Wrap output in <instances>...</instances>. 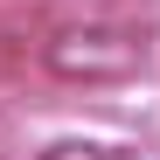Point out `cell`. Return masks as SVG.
<instances>
[{
	"label": "cell",
	"mask_w": 160,
	"mask_h": 160,
	"mask_svg": "<svg viewBox=\"0 0 160 160\" xmlns=\"http://www.w3.org/2000/svg\"><path fill=\"white\" fill-rule=\"evenodd\" d=\"M42 160H112V153H104V146H91V139H56Z\"/></svg>",
	"instance_id": "7a4b0ae2"
},
{
	"label": "cell",
	"mask_w": 160,
	"mask_h": 160,
	"mask_svg": "<svg viewBox=\"0 0 160 160\" xmlns=\"http://www.w3.org/2000/svg\"><path fill=\"white\" fill-rule=\"evenodd\" d=\"M42 70L56 84H125L146 70V28L132 21H70L42 42Z\"/></svg>",
	"instance_id": "6da1fadb"
}]
</instances>
